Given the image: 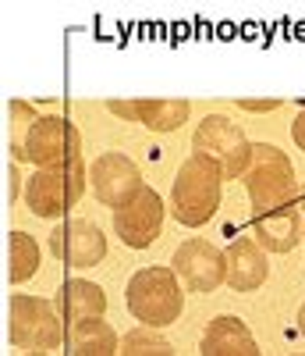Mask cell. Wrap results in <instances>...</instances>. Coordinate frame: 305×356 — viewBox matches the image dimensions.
<instances>
[{
    "instance_id": "cell-1",
    "label": "cell",
    "mask_w": 305,
    "mask_h": 356,
    "mask_svg": "<svg viewBox=\"0 0 305 356\" xmlns=\"http://www.w3.org/2000/svg\"><path fill=\"white\" fill-rule=\"evenodd\" d=\"M125 303L132 310V317L139 321V328H171L185 310V285L177 282L174 267L164 264H149L128 278L125 289Z\"/></svg>"
},
{
    "instance_id": "cell-2",
    "label": "cell",
    "mask_w": 305,
    "mask_h": 356,
    "mask_svg": "<svg viewBox=\"0 0 305 356\" xmlns=\"http://www.w3.org/2000/svg\"><path fill=\"white\" fill-rule=\"evenodd\" d=\"M220 193H224V175L220 168L206 161V157H189L177 168L174 186H171V211L174 221L185 228H202L220 207Z\"/></svg>"
},
{
    "instance_id": "cell-3",
    "label": "cell",
    "mask_w": 305,
    "mask_h": 356,
    "mask_svg": "<svg viewBox=\"0 0 305 356\" xmlns=\"http://www.w3.org/2000/svg\"><path fill=\"white\" fill-rule=\"evenodd\" d=\"M8 342L25 353H50L68 342V324L60 321L53 300L18 292L8 303Z\"/></svg>"
},
{
    "instance_id": "cell-4",
    "label": "cell",
    "mask_w": 305,
    "mask_h": 356,
    "mask_svg": "<svg viewBox=\"0 0 305 356\" xmlns=\"http://www.w3.org/2000/svg\"><path fill=\"white\" fill-rule=\"evenodd\" d=\"M89 189V164L75 161L64 168H40L28 175L25 182V207L43 221H57L68 211H75V203Z\"/></svg>"
},
{
    "instance_id": "cell-5",
    "label": "cell",
    "mask_w": 305,
    "mask_h": 356,
    "mask_svg": "<svg viewBox=\"0 0 305 356\" xmlns=\"http://www.w3.org/2000/svg\"><path fill=\"white\" fill-rule=\"evenodd\" d=\"M252 150L256 143H249L245 129L238 122H231L227 114H209L195 125L192 136V154L206 157L220 168L224 182H234V178H245L249 164H252Z\"/></svg>"
},
{
    "instance_id": "cell-6",
    "label": "cell",
    "mask_w": 305,
    "mask_h": 356,
    "mask_svg": "<svg viewBox=\"0 0 305 356\" xmlns=\"http://www.w3.org/2000/svg\"><path fill=\"white\" fill-rule=\"evenodd\" d=\"M241 182H245L252 214H263V211H273V207H284V203L298 200V175H295L288 154L277 150V146H270V143H256L252 164H249Z\"/></svg>"
},
{
    "instance_id": "cell-7",
    "label": "cell",
    "mask_w": 305,
    "mask_h": 356,
    "mask_svg": "<svg viewBox=\"0 0 305 356\" xmlns=\"http://www.w3.org/2000/svg\"><path fill=\"white\" fill-rule=\"evenodd\" d=\"M21 161L40 168H64L82 161V136L78 129L60 114H40V122L28 129L25 146H21Z\"/></svg>"
},
{
    "instance_id": "cell-8",
    "label": "cell",
    "mask_w": 305,
    "mask_h": 356,
    "mask_svg": "<svg viewBox=\"0 0 305 356\" xmlns=\"http://www.w3.org/2000/svg\"><path fill=\"white\" fill-rule=\"evenodd\" d=\"M89 186H93V196L103 207H110V211L128 207L146 189L139 164L128 154H117V150H107L89 164Z\"/></svg>"
},
{
    "instance_id": "cell-9",
    "label": "cell",
    "mask_w": 305,
    "mask_h": 356,
    "mask_svg": "<svg viewBox=\"0 0 305 356\" xmlns=\"http://www.w3.org/2000/svg\"><path fill=\"white\" fill-rule=\"evenodd\" d=\"M174 275L177 282L185 285V292H213V289H220L227 285V257L224 250H217L209 239H185L177 250H174Z\"/></svg>"
},
{
    "instance_id": "cell-10",
    "label": "cell",
    "mask_w": 305,
    "mask_h": 356,
    "mask_svg": "<svg viewBox=\"0 0 305 356\" xmlns=\"http://www.w3.org/2000/svg\"><path fill=\"white\" fill-rule=\"evenodd\" d=\"M50 253L71 271H89L107 257V235L89 218H64L50 232Z\"/></svg>"
},
{
    "instance_id": "cell-11",
    "label": "cell",
    "mask_w": 305,
    "mask_h": 356,
    "mask_svg": "<svg viewBox=\"0 0 305 356\" xmlns=\"http://www.w3.org/2000/svg\"><path fill=\"white\" fill-rule=\"evenodd\" d=\"M164 214H167V207H164L160 193L146 186L128 207L114 211V232L128 250H149L164 232Z\"/></svg>"
},
{
    "instance_id": "cell-12",
    "label": "cell",
    "mask_w": 305,
    "mask_h": 356,
    "mask_svg": "<svg viewBox=\"0 0 305 356\" xmlns=\"http://www.w3.org/2000/svg\"><path fill=\"white\" fill-rule=\"evenodd\" d=\"M305 235V211L302 203H284L273 211L252 214V239L266 250V253H291Z\"/></svg>"
},
{
    "instance_id": "cell-13",
    "label": "cell",
    "mask_w": 305,
    "mask_h": 356,
    "mask_svg": "<svg viewBox=\"0 0 305 356\" xmlns=\"http://www.w3.org/2000/svg\"><path fill=\"white\" fill-rule=\"evenodd\" d=\"M107 111L121 122H139L149 132H174L189 122L192 104L189 100H107Z\"/></svg>"
},
{
    "instance_id": "cell-14",
    "label": "cell",
    "mask_w": 305,
    "mask_h": 356,
    "mask_svg": "<svg viewBox=\"0 0 305 356\" xmlns=\"http://www.w3.org/2000/svg\"><path fill=\"white\" fill-rule=\"evenodd\" d=\"M199 353L202 356H263L252 328L234 314H220L206 324L199 339Z\"/></svg>"
},
{
    "instance_id": "cell-15",
    "label": "cell",
    "mask_w": 305,
    "mask_h": 356,
    "mask_svg": "<svg viewBox=\"0 0 305 356\" xmlns=\"http://www.w3.org/2000/svg\"><path fill=\"white\" fill-rule=\"evenodd\" d=\"M53 303H57L60 321L68 328H75L82 321H100L107 314V292L89 278H64L53 296Z\"/></svg>"
},
{
    "instance_id": "cell-16",
    "label": "cell",
    "mask_w": 305,
    "mask_h": 356,
    "mask_svg": "<svg viewBox=\"0 0 305 356\" xmlns=\"http://www.w3.org/2000/svg\"><path fill=\"white\" fill-rule=\"evenodd\" d=\"M227 285L234 292H256L266 285L270 278V260H266V250L249 239V235H241V239H234L227 250Z\"/></svg>"
},
{
    "instance_id": "cell-17",
    "label": "cell",
    "mask_w": 305,
    "mask_h": 356,
    "mask_svg": "<svg viewBox=\"0 0 305 356\" xmlns=\"http://www.w3.org/2000/svg\"><path fill=\"white\" fill-rule=\"evenodd\" d=\"M117 353H121V339L103 317L100 321H82L75 328H68L64 356H117Z\"/></svg>"
},
{
    "instance_id": "cell-18",
    "label": "cell",
    "mask_w": 305,
    "mask_h": 356,
    "mask_svg": "<svg viewBox=\"0 0 305 356\" xmlns=\"http://www.w3.org/2000/svg\"><path fill=\"white\" fill-rule=\"evenodd\" d=\"M40 264H43L40 243L28 232H11L8 235V275H11L8 282H15V285L28 282L40 271Z\"/></svg>"
},
{
    "instance_id": "cell-19",
    "label": "cell",
    "mask_w": 305,
    "mask_h": 356,
    "mask_svg": "<svg viewBox=\"0 0 305 356\" xmlns=\"http://www.w3.org/2000/svg\"><path fill=\"white\" fill-rule=\"evenodd\" d=\"M117 356H177L171 339L152 332V328H132L121 335V353Z\"/></svg>"
},
{
    "instance_id": "cell-20",
    "label": "cell",
    "mask_w": 305,
    "mask_h": 356,
    "mask_svg": "<svg viewBox=\"0 0 305 356\" xmlns=\"http://www.w3.org/2000/svg\"><path fill=\"white\" fill-rule=\"evenodd\" d=\"M40 122V114L28 107V104H21V100H15L11 104V154H15V161H21V146H25V136H28V129H33Z\"/></svg>"
},
{
    "instance_id": "cell-21",
    "label": "cell",
    "mask_w": 305,
    "mask_h": 356,
    "mask_svg": "<svg viewBox=\"0 0 305 356\" xmlns=\"http://www.w3.org/2000/svg\"><path fill=\"white\" fill-rule=\"evenodd\" d=\"M291 139H295V146L305 154V107L295 114V122H291Z\"/></svg>"
},
{
    "instance_id": "cell-22",
    "label": "cell",
    "mask_w": 305,
    "mask_h": 356,
    "mask_svg": "<svg viewBox=\"0 0 305 356\" xmlns=\"http://www.w3.org/2000/svg\"><path fill=\"white\" fill-rule=\"evenodd\" d=\"M238 107H245V111H252V114H263V111L281 107V100H238Z\"/></svg>"
},
{
    "instance_id": "cell-23",
    "label": "cell",
    "mask_w": 305,
    "mask_h": 356,
    "mask_svg": "<svg viewBox=\"0 0 305 356\" xmlns=\"http://www.w3.org/2000/svg\"><path fill=\"white\" fill-rule=\"evenodd\" d=\"M295 324H298V332H302V335H305V303H302V307H298V317H295Z\"/></svg>"
},
{
    "instance_id": "cell-24",
    "label": "cell",
    "mask_w": 305,
    "mask_h": 356,
    "mask_svg": "<svg viewBox=\"0 0 305 356\" xmlns=\"http://www.w3.org/2000/svg\"><path fill=\"white\" fill-rule=\"evenodd\" d=\"M298 203H302V211H305V182L298 186Z\"/></svg>"
},
{
    "instance_id": "cell-25",
    "label": "cell",
    "mask_w": 305,
    "mask_h": 356,
    "mask_svg": "<svg viewBox=\"0 0 305 356\" xmlns=\"http://www.w3.org/2000/svg\"><path fill=\"white\" fill-rule=\"evenodd\" d=\"M21 356H50V353H21Z\"/></svg>"
},
{
    "instance_id": "cell-26",
    "label": "cell",
    "mask_w": 305,
    "mask_h": 356,
    "mask_svg": "<svg viewBox=\"0 0 305 356\" xmlns=\"http://www.w3.org/2000/svg\"><path fill=\"white\" fill-rule=\"evenodd\" d=\"M288 356H305V353H288Z\"/></svg>"
},
{
    "instance_id": "cell-27",
    "label": "cell",
    "mask_w": 305,
    "mask_h": 356,
    "mask_svg": "<svg viewBox=\"0 0 305 356\" xmlns=\"http://www.w3.org/2000/svg\"><path fill=\"white\" fill-rule=\"evenodd\" d=\"M302 246H305V235H302Z\"/></svg>"
}]
</instances>
